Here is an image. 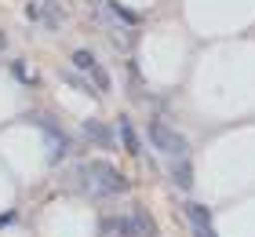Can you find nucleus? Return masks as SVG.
I'll return each instance as SVG.
<instances>
[{"label": "nucleus", "mask_w": 255, "mask_h": 237, "mask_svg": "<svg viewBox=\"0 0 255 237\" xmlns=\"http://www.w3.org/2000/svg\"><path fill=\"white\" fill-rule=\"evenodd\" d=\"M84 179L91 183V190H99V194H124L128 190V179L106 161H91L84 168Z\"/></svg>", "instance_id": "obj_1"}, {"label": "nucleus", "mask_w": 255, "mask_h": 237, "mask_svg": "<svg viewBox=\"0 0 255 237\" xmlns=\"http://www.w3.org/2000/svg\"><path fill=\"white\" fill-rule=\"evenodd\" d=\"M149 142L157 146V153H168V157H175V161H182L190 153V142L182 139L179 132H171L168 124H160V121L149 124Z\"/></svg>", "instance_id": "obj_2"}, {"label": "nucleus", "mask_w": 255, "mask_h": 237, "mask_svg": "<svg viewBox=\"0 0 255 237\" xmlns=\"http://www.w3.org/2000/svg\"><path fill=\"white\" fill-rule=\"evenodd\" d=\"M40 132H44V142H48V161H51V164H59V161L66 157V150H69V139H66L51 121H44V124H40Z\"/></svg>", "instance_id": "obj_3"}, {"label": "nucleus", "mask_w": 255, "mask_h": 237, "mask_svg": "<svg viewBox=\"0 0 255 237\" xmlns=\"http://www.w3.org/2000/svg\"><path fill=\"white\" fill-rule=\"evenodd\" d=\"M102 234H106V237H138L142 230H138L135 216H131V219L117 216V219H106V223H102Z\"/></svg>", "instance_id": "obj_4"}, {"label": "nucleus", "mask_w": 255, "mask_h": 237, "mask_svg": "<svg viewBox=\"0 0 255 237\" xmlns=\"http://www.w3.org/2000/svg\"><path fill=\"white\" fill-rule=\"evenodd\" d=\"M171 175H175V186H182V190H190V186H193V168H190V161H175Z\"/></svg>", "instance_id": "obj_5"}, {"label": "nucleus", "mask_w": 255, "mask_h": 237, "mask_svg": "<svg viewBox=\"0 0 255 237\" xmlns=\"http://www.w3.org/2000/svg\"><path fill=\"white\" fill-rule=\"evenodd\" d=\"M84 135L95 139V142H102V146H110V128L99 124V121H84Z\"/></svg>", "instance_id": "obj_6"}, {"label": "nucleus", "mask_w": 255, "mask_h": 237, "mask_svg": "<svg viewBox=\"0 0 255 237\" xmlns=\"http://www.w3.org/2000/svg\"><path fill=\"white\" fill-rule=\"evenodd\" d=\"M186 216L193 219V227H212V216H208L204 205H186Z\"/></svg>", "instance_id": "obj_7"}, {"label": "nucleus", "mask_w": 255, "mask_h": 237, "mask_svg": "<svg viewBox=\"0 0 255 237\" xmlns=\"http://www.w3.org/2000/svg\"><path fill=\"white\" fill-rule=\"evenodd\" d=\"M121 139H124V146H128V153H138V139H135V132H131V124H128L124 121V117H121Z\"/></svg>", "instance_id": "obj_8"}, {"label": "nucleus", "mask_w": 255, "mask_h": 237, "mask_svg": "<svg viewBox=\"0 0 255 237\" xmlns=\"http://www.w3.org/2000/svg\"><path fill=\"white\" fill-rule=\"evenodd\" d=\"M40 18H48L51 26H59L62 22V7L55 4V0H48V4H40Z\"/></svg>", "instance_id": "obj_9"}, {"label": "nucleus", "mask_w": 255, "mask_h": 237, "mask_svg": "<svg viewBox=\"0 0 255 237\" xmlns=\"http://www.w3.org/2000/svg\"><path fill=\"white\" fill-rule=\"evenodd\" d=\"M73 66L91 73V69H95V55H91V51H73Z\"/></svg>", "instance_id": "obj_10"}, {"label": "nucleus", "mask_w": 255, "mask_h": 237, "mask_svg": "<svg viewBox=\"0 0 255 237\" xmlns=\"http://www.w3.org/2000/svg\"><path fill=\"white\" fill-rule=\"evenodd\" d=\"M110 7H113V15H117L121 22H135V11H128L124 4H110Z\"/></svg>", "instance_id": "obj_11"}, {"label": "nucleus", "mask_w": 255, "mask_h": 237, "mask_svg": "<svg viewBox=\"0 0 255 237\" xmlns=\"http://www.w3.org/2000/svg\"><path fill=\"white\" fill-rule=\"evenodd\" d=\"M91 73H95V80H99V88H102V91L110 88V77H106V69H102V66H95V69H91Z\"/></svg>", "instance_id": "obj_12"}, {"label": "nucleus", "mask_w": 255, "mask_h": 237, "mask_svg": "<svg viewBox=\"0 0 255 237\" xmlns=\"http://www.w3.org/2000/svg\"><path fill=\"white\" fill-rule=\"evenodd\" d=\"M193 237H215L212 227H193Z\"/></svg>", "instance_id": "obj_13"}, {"label": "nucleus", "mask_w": 255, "mask_h": 237, "mask_svg": "<svg viewBox=\"0 0 255 237\" xmlns=\"http://www.w3.org/2000/svg\"><path fill=\"white\" fill-rule=\"evenodd\" d=\"M88 4H99V0H88Z\"/></svg>", "instance_id": "obj_14"}]
</instances>
